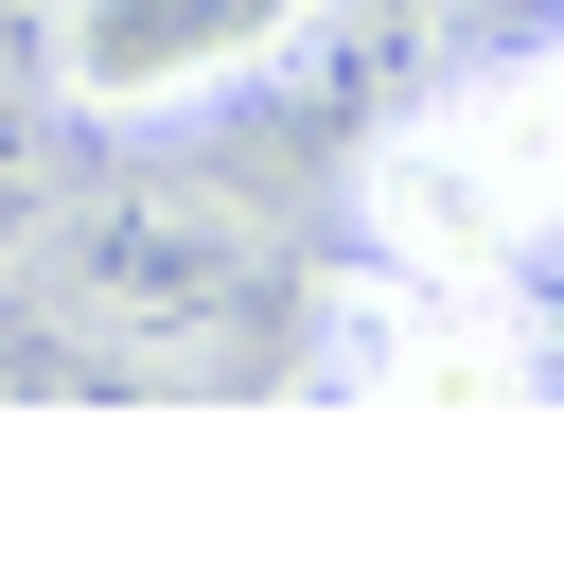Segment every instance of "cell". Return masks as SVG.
<instances>
[{
  "instance_id": "cell-5",
  "label": "cell",
  "mask_w": 564,
  "mask_h": 564,
  "mask_svg": "<svg viewBox=\"0 0 564 564\" xmlns=\"http://www.w3.org/2000/svg\"><path fill=\"white\" fill-rule=\"evenodd\" d=\"M53 88V70H35ZM35 88H0V247H35L53 212H70V159H53V106Z\"/></svg>"
},
{
  "instance_id": "cell-4",
  "label": "cell",
  "mask_w": 564,
  "mask_h": 564,
  "mask_svg": "<svg viewBox=\"0 0 564 564\" xmlns=\"http://www.w3.org/2000/svg\"><path fill=\"white\" fill-rule=\"evenodd\" d=\"M70 388H106V352L53 317V282L0 264V405H70Z\"/></svg>"
},
{
  "instance_id": "cell-1",
  "label": "cell",
  "mask_w": 564,
  "mask_h": 564,
  "mask_svg": "<svg viewBox=\"0 0 564 564\" xmlns=\"http://www.w3.org/2000/svg\"><path fill=\"white\" fill-rule=\"evenodd\" d=\"M352 247L405 282H529L564 247V35H494L405 106H370Z\"/></svg>"
},
{
  "instance_id": "cell-2",
  "label": "cell",
  "mask_w": 564,
  "mask_h": 564,
  "mask_svg": "<svg viewBox=\"0 0 564 564\" xmlns=\"http://www.w3.org/2000/svg\"><path fill=\"white\" fill-rule=\"evenodd\" d=\"M53 317L106 352V388H229L282 335V247L212 194V176H70V212L35 229Z\"/></svg>"
},
{
  "instance_id": "cell-3",
  "label": "cell",
  "mask_w": 564,
  "mask_h": 564,
  "mask_svg": "<svg viewBox=\"0 0 564 564\" xmlns=\"http://www.w3.org/2000/svg\"><path fill=\"white\" fill-rule=\"evenodd\" d=\"M317 0H53V106L70 123H176L247 106Z\"/></svg>"
}]
</instances>
